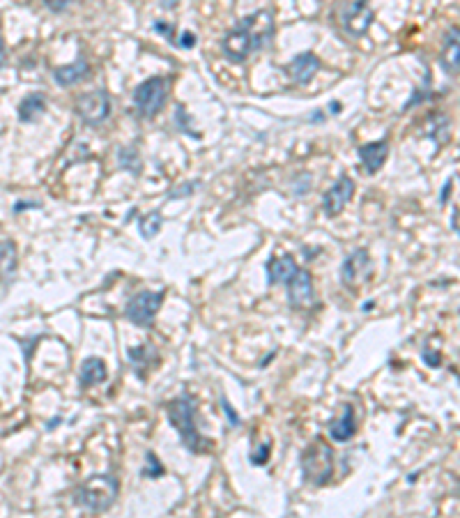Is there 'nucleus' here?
Here are the masks:
<instances>
[{
	"mask_svg": "<svg viewBox=\"0 0 460 518\" xmlns=\"http://www.w3.org/2000/svg\"><path fill=\"white\" fill-rule=\"evenodd\" d=\"M274 35L272 12L258 10L251 17H244L233 30L221 39V49L230 63H244L251 53L265 49Z\"/></svg>",
	"mask_w": 460,
	"mask_h": 518,
	"instance_id": "f257e3e1",
	"label": "nucleus"
},
{
	"mask_svg": "<svg viewBox=\"0 0 460 518\" xmlns=\"http://www.w3.org/2000/svg\"><path fill=\"white\" fill-rule=\"evenodd\" d=\"M166 413L173 428L180 433V440L191 454H202L212 449V440L202 438L196 426V403L189 394H182L171 403H166Z\"/></svg>",
	"mask_w": 460,
	"mask_h": 518,
	"instance_id": "f03ea898",
	"label": "nucleus"
},
{
	"mask_svg": "<svg viewBox=\"0 0 460 518\" xmlns=\"http://www.w3.org/2000/svg\"><path fill=\"white\" fill-rule=\"evenodd\" d=\"M120 481L113 475H92L76 488V504L87 511H108L118 500Z\"/></svg>",
	"mask_w": 460,
	"mask_h": 518,
	"instance_id": "7ed1b4c3",
	"label": "nucleus"
},
{
	"mask_svg": "<svg viewBox=\"0 0 460 518\" xmlns=\"http://www.w3.org/2000/svg\"><path fill=\"white\" fill-rule=\"evenodd\" d=\"M302 475L313 486H322L334 475V452L322 438H315L302 452Z\"/></svg>",
	"mask_w": 460,
	"mask_h": 518,
	"instance_id": "20e7f679",
	"label": "nucleus"
},
{
	"mask_svg": "<svg viewBox=\"0 0 460 518\" xmlns=\"http://www.w3.org/2000/svg\"><path fill=\"white\" fill-rule=\"evenodd\" d=\"M168 99V81L164 76H152L143 81L136 90H134V104L143 118H154L164 109Z\"/></svg>",
	"mask_w": 460,
	"mask_h": 518,
	"instance_id": "39448f33",
	"label": "nucleus"
},
{
	"mask_svg": "<svg viewBox=\"0 0 460 518\" xmlns=\"http://www.w3.org/2000/svg\"><path fill=\"white\" fill-rule=\"evenodd\" d=\"M164 302V291H143L136 293L134 298L127 302L125 307V315L127 320H132L134 325L138 327H152L154 318H157V311Z\"/></svg>",
	"mask_w": 460,
	"mask_h": 518,
	"instance_id": "423d86ee",
	"label": "nucleus"
},
{
	"mask_svg": "<svg viewBox=\"0 0 460 518\" xmlns=\"http://www.w3.org/2000/svg\"><path fill=\"white\" fill-rule=\"evenodd\" d=\"M76 113H79V118L83 120L85 125L97 127L101 123H106L108 116H111V97H108L106 90H92V92H87V95L79 97Z\"/></svg>",
	"mask_w": 460,
	"mask_h": 518,
	"instance_id": "0eeeda50",
	"label": "nucleus"
},
{
	"mask_svg": "<svg viewBox=\"0 0 460 518\" xmlns=\"http://www.w3.org/2000/svg\"><path fill=\"white\" fill-rule=\"evenodd\" d=\"M373 272V258H370L368 249H355L341 265V279L348 288L359 286L362 281H366Z\"/></svg>",
	"mask_w": 460,
	"mask_h": 518,
	"instance_id": "6e6552de",
	"label": "nucleus"
},
{
	"mask_svg": "<svg viewBox=\"0 0 460 518\" xmlns=\"http://www.w3.org/2000/svg\"><path fill=\"white\" fill-rule=\"evenodd\" d=\"M353 194H355V180L348 176L338 178L336 183L331 185V189L322 196L324 214H327V217H338V214L345 210V205L350 203Z\"/></svg>",
	"mask_w": 460,
	"mask_h": 518,
	"instance_id": "1a4fd4ad",
	"label": "nucleus"
},
{
	"mask_svg": "<svg viewBox=\"0 0 460 518\" xmlns=\"http://www.w3.org/2000/svg\"><path fill=\"white\" fill-rule=\"evenodd\" d=\"M370 23H373V10H370L368 0H357L343 12V28L353 37L366 35Z\"/></svg>",
	"mask_w": 460,
	"mask_h": 518,
	"instance_id": "9d476101",
	"label": "nucleus"
},
{
	"mask_svg": "<svg viewBox=\"0 0 460 518\" xmlns=\"http://www.w3.org/2000/svg\"><path fill=\"white\" fill-rule=\"evenodd\" d=\"M288 302L293 309H306L313 304V281L306 270H297L288 281Z\"/></svg>",
	"mask_w": 460,
	"mask_h": 518,
	"instance_id": "9b49d317",
	"label": "nucleus"
},
{
	"mask_svg": "<svg viewBox=\"0 0 460 518\" xmlns=\"http://www.w3.org/2000/svg\"><path fill=\"white\" fill-rule=\"evenodd\" d=\"M317 70H320V58H317L313 51L300 53V56H295L293 63L288 65L290 76H293L295 83H300V85L311 83V81H313V76L317 74Z\"/></svg>",
	"mask_w": 460,
	"mask_h": 518,
	"instance_id": "f8f14e48",
	"label": "nucleus"
},
{
	"mask_svg": "<svg viewBox=\"0 0 460 518\" xmlns=\"http://www.w3.org/2000/svg\"><path fill=\"white\" fill-rule=\"evenodd\" d=\"M357 152H359V159L364 168H366V173L373 176V173H377L384 166V161L389 157V141L382 138V141H375V143H366Z\"/></svg>",
	"mask_w": 460,
	"mask_h": 518,
	"instance_id": "ddd939ff",
	"label": "nucleus"
},
{
	"mask_svg": "<svg viewBox=\"0 0 460 518\" xmlns=\"http://www.w3.org/2000/svg\"><path fill=\"white\" fill-rule=\"evenodd\" d=\"M265 270H267V284L279 286V284H288L290 277H293L300 267H297V263L290 256H274V258H269Z\"/></svg>",
	"mask_w": 460,
	"mask_h": 518,
	"instance_id": "4468645a",
	"label": "nucleus"
},
{
	"mask_svg": "<svg viewBox=\"0 0 460 518\" xmlns=\"http://www.w3.org/2000/svg\"><path fill=\"white\" fill-rule=\"evenodd\" d=\"M87 72H90V67H87V60L81 56L76 63L53 70V81H56L60 88H70V85L81 83V81L87 76Z\"/></svg>",
	"mask_w": 460,
	"mask_h": 518,
	"instance_id": "2eb2a0df",
	"label": "nucleus"
},
{
	"mask_svg": "<svg viewBox=\"0 0 460 518\" xmlns=\"http://www.w3.org/2000/svg\"><path fill=\"white\" fill-rule=\"evenodd\" d=\"M357 433V422H355V408L353 406H343V417H338L329 424V435L336 442H348L350 438H355Z\"/></svg>",
	"mask_w": 460,
	"mask_h": 518,
	"instance_id": "dca6fc26",
	"label": "nucleus"
},
{
	"mask_svg": "<svg viewBox=\"0 0 460 518\" xmlns=\"http://www.w3.org/2000/svg\"><path fill=\"white\" fill-rule=\"evenodd\" d=\"M46 111V97L42 92H30L28 97H23V102L19 104V120L21 123H37Z\"/></svg>",
	"mask_w": 460,
	"mask_h": 518,
	"instance_id": "f3484780",
	"label": "nucleus"
},
{
	"mask_svg": "<svg viewBox=\"0 0 460 518\" xmlns=\"http://www.w3.org/2000/svg\"><path fill=\"white\" fill-rule=\"evenodd\" d=\"M106 378H108L106 364L99 358H87L83 364H81V375H79L81 387L99 385V382H104Z\"/></svg>",
	"mask_w": 460,
	"mask_h": 518,
	"instance_id": "a211bd4d",
	"label": "nucleus"
},
{
	"mask_svg": "<svg viewBox=\"0 0 460 518\" xmlns=\"http://www.w3.org/2000/svg\"><path fill=\"white\" fill-rule=\"evenodd\" d=\"M442 67L446 74L456 76L458 74V28H453L449 35H446V46L442 53Z\"/></svg>",
	"mask_w": 460,
	"mask_h": 518,
	"instance_id": "6ab92c4d",
	"label": "nucleus"
},
{
	"mask_svg": "<svg viewBox=\"0 0 460 518\" xmlns=\"http://www.w3.org/2000/svg\"><path fill=\"white\" fill-rule=\"evenodd\" d=\"M17 245L12 240L0 242V277H10L17 272Z\"/></svg>",
	"mask_w": 460,
	"mask_h": 518,
	"instance_id": "aec40b11",
	"label": "nucleus"
},
{
	"mask_svg": "<svg viewBox=\"0 0 460 518\" xmlns=\"http://www.w3.org/2000/svg\"><path fill=\"white\" fill-rule=\"evenodd\" d=\"M138 231L143 235V240L157 238L161 231V214L159 212H147L143 219L138 221Z\"/></svg>",
	"mask_w": 460,
	"mask_h": 518,
	"instance_id": "412c9836",
	"label": "nucleus"
},
{
	"mask_svg": "<svg viewBox=\"0 0 460 518\" xmlns=\"http://www.w3.org/2000/svg\"><path fill=\"white\" fill-rule=\"evenodd\" d=\"M118 161H120V166H123L125 171L134 173V176H138V173H140V157H138V152L134 150V147H120Z\"/></svg>",
	"mask_w": 460,
	"mask_h": 518,
	"instance_id": "4be33fe9",
	"label": "nucleus"
},
{
	"mask_svg": "<svg viewBox=\"0 0 460 518\" xmlns=\"http://www.w3.org/2000/svg\"><path fill=\"white\" fill-rule=\"evenodd\" d=\"M129 360L134 362V366H140V369H147L152 364L154 360H157V355H154L152 346H140V348H129Z\"/></svg>",
	"mask_w": 460,
	"mask_h": 518,
	"instance_id": "5701e85b",
	"label": "nucleus"
},
{
	"mask_svg": "<svg viewBox=\"0 0 460 518\" xmlns=\"http://www.w3.org/2000/svg\"><path fill=\"white\" fill-rule=\"evenodd\" d=\"M145 459H147V463H145V468L140 470V475L147 477V479H157V477L164 475V466H161V461L157 459V454L147 452Z\"/></svg>",
	"mask_w": 460,
	"mask_h": 518,
	"instance_id": "b1692460",
	"label": "nucleus"
},
{
	"mask_svg": "<svg viewBox=\"0 0 460 518\" xmlns=\"http://www.w3.org/2000/svg\"><path fill=\"white\" fill-rule=\"evenodd\" d=\"M269 454H272V442H269V440L260 442V445L251 452V463H253V466H265Z\"/></svg>",
	"mask_w": 460,
	"mask_h": 518,
	"instance_id": "393cba45",
	"label": "nucleus"
},
{
	"mask_svg": "<svg viewBox=\"0 0 460 518\" xmlns=\"http://www.w3.org/2000/svg\"><path fill=\"white\" fill-rule=\"evenodd\" d=\"M175 125L185 134H189V136H194V130H191V125H189V116H187L185 106H178V111H175Z\"/></svg>",
	"mask_w": 460,
	"mask_h": 518,
	"instance_id": "a878e982",
	"label": "nucleus"
},
{
	"mask_svg": "<svg viewBox=\"0 0 460 518\" xmlns=\"http://www.w3.org/2000/svg\"><path fill=\"white\" fill-rule=\"evenodd\" d=\"M200 187V180H196V183H185L180 187V189H173L168 191V198H182V196H189V194H194L196 189Z\"/></svg>",
	"mask_w": 460,
	"mask_h": 518,
	"instance_id": "bb28decb",
	"label": "nucleus"
},
{
	"mask_svg": "<svg viewBox=\"0 0 460 518\" xmlns=\"http://www.w3.org/2000/svg\"><path fill=\"white\" fill-rule=\"evenodd\" d=\"M221 406H223V413H226V417L230 419V426H240V417H238V413H235L233 408H230V403H228L226 396H221Z\"/></svg>",
	"mask_w": 460,
	"mask_h": 518,
	"instance_id": "cd10ccee",
	"label": "nucleus"
},
{
	"mask_svg": "<svg viewBox=\"0 0 460 518\" xmlns=\"http://www.w3.org/2000/svg\"><path fill=\"white\" fill-rule=\"evenodd\" d=\"M44 5L51 12H65V10H70L72 0H44Z\"/></svg>",
	"mask_w": 460,
	"mask_h": 518,
	"instance_id": "c85d7f7f",
	"label": "nucleus"
},
{
	"mask_svg": "<svg viewBox=\"0 0 460 518\" xmlns=\"http://www.w3.org/2000/svg\"><path fill=\"white\" fill-rule=\"evenodd\" d=\"M196 42H198V37L194 35V32H182V37L178 39V44L182 46V49H191V46H196Z\"/></svg>",
	"mask_w": 460,
	"mask_h": 518,
	"instance_id": "c756f323",
	"label": "nucleus"
},
{
	"mask_svg": "<svg viewBox=\"0 0 460 518\" xmlns=\"http://www.w3.org/2000/svg\"><path fill=\"white\" fill-rule=\"evenodd\" d=\"M154 30L161 32V35L168 37V39H171V42H173V32H171V25H168V23H161V21H157V23H154Z\"/></svg>",
	"mask_w": 460,
	"mask_h": 518,
	"instance_id": "7c9ffc66",
	"label": "nucleus"
},
{
	"mask_svg": "<svg viewBox=\"0 0 460 518\" xmlns=\"http://www.w3.org/2000/svg\"><path fill=\"white\" fill-rule=\"evenodd\" d=\"M25 207H42L39 203H28V200H19V203L14 205V212H21L25 210Z\"/></svg>",
	"mask_w": 460,
	"mask_h": 518,
	"instance_id": "2f4dec72",
	"label": "nucleus"
},
{
	"mask_svg": "<svg viewBox=\"0 0 460 518\" xmlns=\"http://www.w3.org/2000/svg\"><path fill=\"white\" fill-rule=\"evenodd\" d=\"M451 228H453V233H458V210L453 207V214H451Z\"/></svg>",
	"mask_w": 460,
	"mask_h": 518,
	"instance_id": "473e14b6",
	"label": "nucleus"
},
{
	"mask_svg": "<svg viewBox=\"0 0 460 518\" xmlns=\"http://www.w3.org/2000/svg\"><path fill=\"white\" fill-rule=\"evenodd\" d=\"M161 8H164V10H173V8H178V0H161Z\"/></svg>",
	"mask_w": 460,
	"mask_h": 518,
	"instance_id": "72a5a7b5",
	"label": "nucleus"
},
{
	"mask_svg": "<svg viewBox=\"0 0 460 518\" xmlns=\"http://www.w3.org/2000/svg\"><path fill=\"white\" fill-rule=\"evenodd\" d=\"M5 65V42H3V37H0V67Z\"/></svg>",
	"mask_w": 460,
	"mask_h": 518,
	"instance_id": "f704fd0d",
	"label": "nucleus"
},
{
	"mask_svg": "<svg viewBox=\"0 0 460 518\" xmlns=\"http://www.w3.org/2000/svg\"><path fill=\"white\" fill-rule=\"evenodd\" d=\"M449 191H451V180H449V183H446V185H444V191H442V198H439V200H442V203H444V200H446V196H449Z\"/></svg>",
	"mask_w": 460,
	"mask_h": 518,
	"instance_id": "c9c22d12",
	"label": "nucleus"
},
{
	"mask_svg": "<svg viewBox=\"0 0 460 518\" xmlns=\"http://www.w3.org/2000/svg\"><path fill=\"white\" fill-rule=\"evenodd\" d=\"M58 422H60V419H58V417H56V419H51V424H49V428H56V426H58Z\"/></svg>",
	"mask_w": 460,
	"mask_h": 518,
	"instance_id": "e433bc0d",
	"label": "nucleus"
}]
</instances>
